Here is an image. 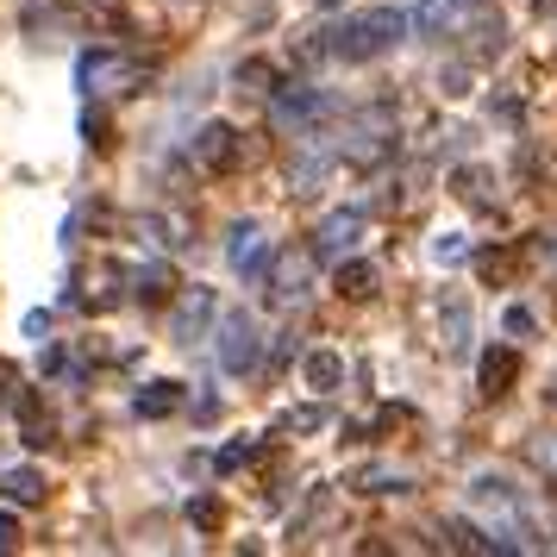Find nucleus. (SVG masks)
<instances>
[{"label": "nucleus", "mask_w": 557, "mask_h": 557, "mask_svg": "<svg viewBox=\"0 0 557 557\" xmlns=\"http://www.w3.org/2000/svg\"><path fill=\"white\" fill-rule=\"evenodd\" d=\"M195 163H201L207 176H213V170H232V163H238V132H232L226 120L201 126L195 132Z\"/></svg>", "instance_id": "7"}, {"label": "nucleus", "mask_w": 557, "mask_h": 557, "mask_svg": "<svg viewBox=\"0 0 557 557\" xmlns=\"http://www.w3.org/2000/svg\"><path fill=\"white\" fill-rule=\"evenodd\" d=\"M213 313H220L213 288H188L176 301V345H201L207 332H213Z\"/></svg>", "instance_id": "5"}, {"label": "nucleus", "mask_w": 557, "mask_h": 557, "mask_svg": "<svg viewBox=\"0 0 557 557\" xmlns=\"http://www.w3.org/2000/svg\"><path fill=\"white\" fill-rule=\"evenodd\" d=\"M7 545H13V520H0V552H7Z\"/></svg>", "instance_id": "19"}, {"label": "nucleus", "mask_w": 557, "mask_h": 557, "mask_svg": "<svg viewBox=\"0 0 557 557\" xmlns=\"http://www.w3.org/2000/svg\"><path fill=\"white\" fill-rule=\"evenodd\" d=\"M357 232H363V207H338V213H326V220H320V232H313V251H320V257L345 251Z\"/></svg>", "instance_id": "9"}, {"label": "nucleus", "mask_w": 557, "mask_h": 557, "mask_svg": "<svg viewBox=\"0 0 557 557\" xmlns=\"http://www.w3.org/2000/svg\"><path fill=\"white\" fill-rule=\"evenodd\" d=\"M313 276H320V251H313V245H288V251H276V257H270V270H263V282H270V301H276V307L307 301Z\"/></svg>", "instance_id": "3"}, {"label": "nucleus", "mask_w": 557, "mask_h": 557, "mask_svg": "<svg viewBox=\"0 0 557 557\" xmlns=\"http://www.w3.org/2000/svg\"><path fill=\"white\" fill-rule=\"evenodd\" d=\"M213 345H220V370H226V376H245L257 363V320L245 307L213 313Z\"/></svg>", "instance_id": "4"}, {"label": "nucleus", "mask_w": 557, "mask_h": 557, "mask_svg": "<svg viewBox=\"0 0 557 557\" xmlns=\"http://www.w3.org/2000/svg\"><path fill=\"white\" fill-rule=\"evenodd\" d=\"M313 7H320V13H332V7H345V0H313Z\"/></svg>", "instance_id": "20"}, {"label": "nucleus", "mask_w": 557, "mask_h": 557, "mask_svg": "<svg viewBox=\"0 0 557 557\" xmlns=\"http://www.w3.org/2000/svg\"><path fill=\"white\" fill-rule=\"evenodd\" d=\"M457 13H470V0H420V13H413V26L420 32H445Z\"/></svg>", "instance_id": "12"}, {"label": "nucleus", "mask_w": 557, "mask_h": 557, "mask_svg": "<svg viewBox=\"0 0 557 557\" xmlns=\"http://www.w3.org/2000/svg\"><path fill=\"white\" fill-rule=\"evenodd\" d=\"M401 32H407V13H395V7H370V13H357V20H345V26L332 32V51L345 57V63H370V57L395 51Z\"/></svg>", "instance_id": "2"}, {"label": "nucleus", "mask_w": 557, "mask_h": 557, "mask_svg": "<svg viewBox=\"0 0 557 557\" xmlns=\"http://www.w3.org/2000/svg\"><path fill=\"white\" fill-rule=\"evenodd\" d=\"M188 520H195V527H220V507L201 495V502H188Z\"/></svg>", "instance_id": "16"}, {"label": "nucleus", "mask_w": 557, "mask_h": 557, "mask_svg": "<svg viewBox=\"0 0 557 557\" xmlns=\"http://www.w3.org/2000/svg\"><path fill=\"white\" fill-rule=\"evenodd\" d=\"M532 457H539V463L557 476V438H539V445H532Z\"/></svg>", "instance_id": "17"}, {"label": "nucleus", "mask_w": 557, "mask_h": 557, "mask_svg": "<svg viewBox=\"0 0 557 557\" xmlns=\"http://www.w3.org/2000/svg\"><path fill=\"white\" fill-rule=\"evenodd\" d=\"M457 195L476 201V207H488V170H463V176H457Z\"/></svg>", "instance_id": "15"}, {"label": "nucleus", "mask_w": 557, "mask_h": 557, "mask_svg": "<svg viewBox=\"0 0 557 557\" xmlns=\"http://www.w3.org/2000/svg\"><path fill=\"white\" fill-rule=\"evenodd\" d=\"M507 332H532V313H527V307H507Z\"/></svg>", "instance_id": "18"}, {"label": "nucleus", "mask_w": 557, "mask_h": 557, "mask_svg": "<svg viewBox=\"0 0 557 557\" xmlns=\"http://www.w3.org/2000/svg\"><path fill=\"white\" fill-rule=\"evenodd\" d=\"M332 288H338L345 301H370V295H376V270H370L363 257H345V263L332 270Z\"/></svg>", "instance_id": "10"}, {"label": "nucleus", "mask_w": 557, "mask_h": 557, "mask_svg": "<svg viewBox=\"0 0 557 557\" xmlns=\"http://www.w3.org/2000/svg\"><path fill=\"white\" fill-rule=\"evenodd\" d=\"M470 507L495 520L502 552H532V545H539V527H532V513H527V502H520V488H513V482L476 476V482H470Z\"/></svg>", "instance_id": "1"}, {"label": "nucleus", "mask_w": 557, "mask_h": 557, "mask_svg": "<svg viewBox=\"0 0 557 557\" xmlns=\"http://www.w3.org/2000/svg\"><path fill=\"white\" fill-rule=\"evenodd\" d=\"M301 376H307V388H313V395H332V388L345 382V357H338V351H307Z\"/></svg>", "instance_id": "11"}, {"label": "nucleus", "mask_w": 557, "mask_h": 557, "mask_svg": "<svg viewBox=\"0 0 557 557\" xmlns=\"http://www.w3.org/2000/svg\"><path fill=\"white\" fill-rule=\"evenodd\" d=\"M0 495L7 502H38L45 495V476L38 470H13V476H0Z\"/></svg>", "instance_id": "14"}, {"label": "nucleus", "mask_w": 557, "mask_h": 557, "mask_svg": "<svg viewBox=\"0 0 557 557\" xmlns=\"http://www.w3.org/2000/svg\"><path fill=\"white\" fill-rule=\"evenodd\" d=\"M438 332H445V357L470 351V295H457V288L438 295Z\"/></svg>", "instance_id": "8"}, {"label": "nucleus", "mask_w": 557, "mask_h": 557, "mask_svg": "<svg viewBox=\"0 0 557 557\" xmlns=\"http://www.w3.org/2000/svg\"><path fill=\"white\" fill-rule=\"evenodd\" d=\"M513 376H520V351L513 345H488V351L476 357V388L495 401V395H507L513 388Z\"/></svg>", "instance_id": "6"}, {"label": "nucleus", "mask_w": 557, "mask_h": 557, "mask_svg": "<svg viewBox=\"0 0 557 557\" xmlns=\"http://www.w3.org/2000/svg\"><path fill=\"white\" fill-rule=\"evenodd\" d=\"M138 413H145V420H157V413H170V407H182V382H151V388H145V395H138Z\"/></svg>", "instance_id": "13"}]
</instances>
